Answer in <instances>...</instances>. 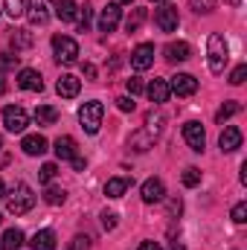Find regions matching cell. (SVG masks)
Listing matches in <instances>:
<instances>
[{
    "label": "cell",
    "instance_id": "cell-1",
    "mask_svg": "<svg viewBox=\"0 0 247 250\" xmlns=\"http://www.w3.org/2000/svg\"><path fill=\"white\" fill-rule=\"evenodd\" d=\"M206 56H209V70H212L215 76L224 73V67H227V62H230V47H227L224 35L212 32V35L206 38Z\"/></svg>",
    "mask_w": 247,
    "mask_h": 250
},
{
    "label": "cell",
    "instance_id": "cell-2",
    "mask_svg": "<svg viewBox=\"0 0 247 250\" xmlns=\"http://www.w3.org/2000/svg\"><path fill=\"white\" fill-rule=\"evenodd\" d=\"M9 212L12 215H26L32 207H35V195H32V189L26 187V184H15V189L9 192Z\"/></svg>",
    "mask_w": 247,
    "mask_h": 250
},
{
    "label": "cell",
    "instance_id": "cell-3",
    "mask_svg": "<svg viewBox=\"0 0 247 250\" xmlns=\"http://www.w3.org/2000/svg\"><path fill=\"white\" fill-rule=\"evenodd\" d=\"M102 117H105V105L102 102H84L79 108V123L87 134H96L99 125H102Z\"/></svg>",
    "mask_w": 247,
    "mask_h": 250
},
{
    "label": "cell",
    "instance_id": "cell-4",
    "mask_svg": "<svg viewBox=\"0 0 247 250\" xmlns=\"http://www.w3.org/2000/svg\"><path fill=\"white\" fill-rule=\"evenodd\" d=\"M53 50H56V59L62 64L79 62V44H76L70 35H53Z\"/></svg>",
    "mask_w": 247,
    "mask_h": 250
},
{
    "label": "cell",
    "instance_id": "cell-5",
    "mask_svg": "<svg viewBox=\"0 0 247 250\" xmlns=\"http://www.w3.org/2000/svg\"><path fill=\"white\" fill-rule=\"evenodd\" d=\"M3 125H6V131L21 134V131H26V125H29V114H26L21 105H6V108H3Z\"/></svg>",
    "mask_w": 247,
    "mask_h": 250
},
{
    "label": "cell",
    "instance_id": "cell-6",
    "mask_svg": "<svg viewBox=\"0 0 247 250\" xmlns=\"http://www.w3.org/2000/svg\"><path fill=\"white\" fill-rule=\"evenodd\" d=\"M154 23L160 26V32H175L181 18H178V6H163L154 12Z\"/></svg>",
    "mask_w": 247,
    "mask_h": 250
},
{
    "label": "cell",
    "instance_id": "cell-7",
    "mask_svg": "<svg viewBox=\"0 0 247 250\" xmlns=\"http://www.w3.org/2000/svg\"><path fill=\"white\" fill-rule=\"evenodd\" d=\"M184 140L189 143V148L192 151H204V146H206V134H204V125L201 123H186L184 125Z\"/></svg>",
    "mask_w": 247,
    "mask_h": 250
},
{
    "label": "cell",
    "instance_id": "cell-8",
    "mask_svg": "<svg viewBox=\"0 0 247 250\" xmlns=\"http://www.w3.org/2000/svg\"><path fill=\"white\" fill-rule=\"evenodd\" d=\"M169 90H172V93H178V96H192V93L198 90V79H195V76H189V73H178V76H172Z\"/></svg>",
    "mask_w": 247,
    "mask_h": 250
},
{
    "label": "cell",
    "instance_id": "cell-9",
    "mask_svg": "<svg viewBox=\"0 0 247 250\" xmlns=\"http://www.w3.org/2000/svg\"><path fill=\"white\" fill-rule=\"evenodd\" d=\"M120 18H123L120 3H108V6L102 9V15H99V29H102V32H114V29L120 26Z\"/></svg>",
    "mask_w": 247,
    "mask_h": 250
},
{
    "label": "cell",
    "instance_id": "cell-10",
    "mask_svg": "<svg viewBox=\"0 0 247 250\" xmlns=\"http://www.w3.org/2000/svg\"><path fill=\"white\" fill-rule=\"evenodd\" d=\"M23 15L29 18V23H32V26H44V23L50 21L47 0H26V12H23Z\"/></svg>",
    "mask_w": 247,
    "mask_h": 250
},
{
    "label": "cell",
    "instance_id": "cell-11",
    "mask_svg": "<svg viewBox=\"0 0 247 250\" xmlns=\"http://www.w3.org/2000/svg\"><path fill=\"white\" fill-rule=\"evenodd\" d=\"M18 87L21 90H44V79H41V73L38 70H29V67H23L21 73H18Z\"/></svg>",
    "mask_w": 247,
    "mask_h": 250
},
{
    "label": "cell",
    "instance_id": "cell-12",
    "mask_svg": "<svg viewBox=\"0 0 247 250\" xmlns=\"http://www.w3.org/2000/svg\"><path fill=\"white\" fill-rule=\"evenodd\" d=\"M218 146H221V151H236V148H242V131L236 128V125H227L224 131H221V137H218Z\"/></svg>",
    "mask_w": 247,
    "mask_h": 250
},
{
    "label": "cell",
    "instance_id": "cell-13",
    "mask_svg": "<svg viewBox=\"0 0 247 250\" xmlns=\"http://www.w3.org/2000/svg\"><path fill=\"white\" fill-rule=\"evenodd\" d=\"M140 195H143L145 204H157V201H163V195H166L163 181H160V178H148V181L143 184V189H140Z\"/></svg>",
    "mask_w": 247,
    "mask_h": 250
},
{
    "label": "cell",
    "instance_id": "cell-14",
    "mask_svg": "<svg viewBox=\"0 0 247 250\" xmlns=\"http://www.w3.org/2000/svg\"><path fill=\"white\" fill-rule=\"evenodd\" d=\"M131 64H134V70H148L154 64V47L151 44H140L131 53Z\"/></svg>",
    "mask_w": 247,
    "mask_h": 250
},
{
    "label": "cell",
    "instance_id": "cell-15",
    "mask_svg": "<svg viewBox=\"0 0 247 250\" xmlns=\"http://www.w3.org/2000/svg\"><path fill=\"white\" fill-rule=\"evenodd\" d=\"M79 90H82V82H79L76 76H70V73H64L62 79L56 82V93H59L62 99H73V96H79Z\"/></svg>",
    "mask_w": 247,
    "mask_h": 250
},
{
    "label": "cell",
    "instance_id": "cell-16",
    "mask_svg": "<svg viewBox=\"0 0 247 250\" xmlns=\"http://www.w3.org/2000/svg\"><path fill=\"white\" fill-rule=\"evenodd\" d=\"M145 93H148V99H151L154 105H163V102L172 96V90H169V82H166V79H151V84L145 87Z\"/></svg>",
    "mask_w": 247,
    "mask_h": 250
},
{
    "label": "cell",
    "instance_id": "cell-17",
    "mask_svg": "<svg viewBox=\"0 0 247 250\" xmlns=\"http://www.w3.org/2000/svg\"><path fill=\"white\" fill-rule=\"evenodd\" d=\"M21 148L26 151V154H44L47 151V137L44 134H26L23 140H21Z\"/></svg>",
    "mask_w": 247,
    "mask_h": 250
},
{
    "label": "cell",
    "instance_id": "cell-18",
    "mask_svg": "<svg viewBox=\"0 0 247 250\" xmlns=\"http://www.w3.org/2000/svg\"><path fill=\"white\" fill-rule=\"evenodd\" d=\"M53 146H56V157H59V160H73V157H79V154H76V140L67 137V134L59 137Z\"/></svg>",
    "mask_w": 247,
    "mask_h": 250
},
{
    "label": "cell",
    "instance_id": "cell-19",
    "mask_svg": "<svg viewBox=\"0 0 247 250\" xmlns=\"http://www.w3.org/2000/svg\"><path fill=\"white\" fill-rule=\"evenodd\" d=\"M29 248L32 250H56V233L53 230H38L29 239Z\"/></svg>",
    "mask_w": 247,
    "mask_h": 250
},
{
    "label": "cell",
    "instance_id": "cell-20",
    "mask_svg": "<svg viewBox=\"0 0 247 250\" xmlns=\"http://www.w3.org/2000/svg\"><path fill=\"white\" fill-rule=\"evenodd\" d=\"M189 53H192V50H189V44H186V41H172V44L166 47V59H169L172 64H175V62H186V59H189Z\"/></svg>",
    "mask_w": 247,
    "mask_h": 250
},
{
    "label": "cell",
    "instance_id": "cell-21",
    "mask_svg": "<svg viewBox=\"0 0 247 250\" xmlns=\"http://www.w3.org/2000/svg\"><path fill=\"white\" fill-rule=\"evenodd\" d=\"M0 248H3V250H18V248H23V233H21L18 227H9V230L3 233V239H0Z\"/></svg>",
    "mask_w": 247,
    "mask_h": 250
},
{
    "label": "cell",
    "instance_id": "cell-22",
    "mask_svg": "<svg viewBox=\"0 0 247 250\" xmlns=\"http://www.w3.org/2000/svg\"><path fill=\"white\" fill-rule=\"evenodd\" d=\"M128 189H131V181H128V178H111V181L105 184V195H108V198H123Z\"/></svg>",
    "mask_w": 247,
    "mask_h": 250
},
{
    "label": "cell",
    "instance_id": "cell-23",
    "mask_svg": "<svg viewBox=\"0 0 247 250\" xmlns=\"http://www.w3.org/2000/svg\"><path fill=\"white\" fill-rule=\"evenodd\" d=\"M56 15H59V21H64V23H73V21L79 18V6H76L73 0H62V3L56 6Z\"/></svg>",
    "mask_w": 247,
    "mask_h": 250
},
{
    "label": "cell",
    "instance_id": "cell-24",
    "mask_svg": "<svg viewBox=\"0 0 247 250\" xmlns=\"http://www.w3.org/2000/svg\"><path fill=\"white\" fill-rule=\"evenodd\" d=\"M59 120V111L53 108V105H41V108H35V123L38 125H53Z\"/></svg>",
    "mask_w": 247,
    "mask_h": 250
},
{
    "label": "cell",
    "instance_id": "cell-25",
    "mask_svg": "<svg viewBox=\"0 0 247 250\" xmlns=\"http://www.w3.org/2000/svg\"><path fill=\"white\" fill-rule=\"evenodd\" d=\"M148 18V12L145 9H134L131 15H128V21H125V32H137L140 26H143V21Z\"/></svg>",
    "mask_w": 247,
    "mask_h": 250
},
{
    "label": "cell",
    "instance_id": "cell-26",
    "mask_svg": "<svg viewBox=\"0 0 247 250\" xmlns=\"http://www.w3.org/2000/svg\"><path fill=\"white\" fill-rule=\"evenodd\" d=\"M12 47H15V50L32 47V32H29V29H15V32H12Z\"/></svg>",
    "mask_w": 247,
    "mask_h": 250
},
{
    "label": "cell",
    "instance_id": "cell-27",
    "mask_svg": "<svg viewBox=\"0 0 247 250\" xmlns=\"http://www.w3.org/2000/svg\"><path fill=\"white\" fill-rule=\"evenodd\" d=\"M151 143H154V137H151L148 131H137V134L131 137V146H134L137 151H148V148H151Z\"/></svg>",
    "mask_w": 247,
    "mask_h": 250
},
{
    "label": "cell",
    "instance_id": "cell-28",
    "mask_svg": "<svg viewBox=\"0 0 247 250\" xmlns=\"http://www.w3.org/2000/svg\"><path fill=\"white\" fill-rule=\"evenodd\" d=\"M3 6H6L3 12H6L9 18H23V12H26V0H6Z\"/></svg>",
    "mask_w": 247,
    "mask_h": 250
},
{
    "label": "cell",
    "instance_id": "cell-29",
    "mask_svg": "<svg viewBox=\"0 0 247 250\" xmlns=\"http://www.w3.org/2000/svg\"><path fill=\"white\" fill-rule=\"evenodd\" d=\"M239 111H242V105H239V102H224V105L218 108L215 120H218V123H224V120H230V117H233V114H239Z\"/></svg>",
    "mask_w": 247,
    "mask_h": 250
},
{
    "label": "cell",
    "instance_id": "cell-30",
    "mask_svg": "<svg viewBox=\"0 0 247 250\" xmlns=\"http://www.w3.org/2000/svg\"><path fill=\"white\" fill-rule=\"evenodd\" d=\"M64 189H59V187H50L47 192H44V201L50 204V207H59V204H64Z\"/></svg>",
    "mask_w": 247,
    "mask_h": 250
},
{
    "label": "cell",
    "instance_id": "cell-31",
    "mask_svg": "<svg viewBox=\"0 0 247 250\" xmlns=\"http://www.w3.org/2000/svg\"><path fill=\"white\" fill-rule=\"evenodd\" d=\"M160 128H163V117H160V114H157V117H154V114H148V117H145V131H148L151 137H157V134H160Z\"/></svg>",
    "mask_w": 247,
    "mask_h": 250
},
{
    "label": "cell",
    "instance_id": "cell-32",
    "mask_svg": "<svg viewBox=\"0 0 247 250\" xmlns=\"http://www.w3.org/2000/svg\"><path fill=\"white\" fill-rule=\"evenodd\" d=\"M56 172H59V166H56V163H44V166H41V172H38V181H41V184H50V181L56 178Z\"/></svg>",
    "mask_w": 247,
    "mask_h": 250
},
{
    "label": "cell",
    "instance_id": "cell-33",
    "mask_svg": "<svg viewBox=\"0 0 247 250\" xmlns=\"http://www.w3.org/2000/svg\"><path fill=\"white\" fill-rule=\"evenodd\" d=\"M181 181H184V187H198L201 184V172L195 166H189V169H184V178Z\"/></svg>",
    "mask_w": 247,
    "mask_h": 250
},
{
    "label": "cell",
    "instance_id": "cell-34",
    "mask_svg": "<svg viewBox=\"0 0 247 250\" xmlns=\"http://www.w3.org/2000/svg\"><path fill=\"white\" fill-rule=\"evenodd\" d=\"M189 6H192L198 15H201V12H204V15H209V12L215 9V0H189Z\"/></svg>",
    "mask_w": 247,
    "mask_h": 250
},
{
    "label": "cell",
    "instance_id": "cell-35",
    "mask_svg": "<svg viewBox=\"0 0 247 250\" xmlns=\"http://www.w3.org/2000/svg\"><path fill=\"white\" fill-rule=\"evenodd\" d=\"M90 18H93V12H90V6H79V18H76V21H79V26H82V32H84V29L90 26Z\"/></svg>",
    "mask_w": 247,
    "mask_h": 250
},
{
    "label": "cell",
    "instance_id": "cell-36",
    "mask_svg": "<svg viewBox=\"0 0 247 250\" xmlns=\"http://www.w3.org/2000/svg\"><path fill=\"white\" fill-rule=\"evenodd\" d=\"M233 221H236V224H245L247 221V204L245 201H239V204L233 207Z\"/></svg>",
    "mask_w": 247,
    "mask_h": 250
},
{
    "label": "cell",
    "instance_id": "cell-37",
    "mask_svg": "<svg viewBox=\"0 0 247 250\" xmlns=\"http://www.w3.org/2000/svg\"><path fill=\"white\" fill-rule=\"evenodd\" d=\"M67 250H90V239H87V236H76Z\"/></svg>",
    "mask_w": 247,
    "mask_h": 250
},
{
    "label": "cell",
    "instance_id": "cell-38",
    "mask_svg": "<svg viewBox=\"0 0 247 250\" xmlns=\"http://www.w3.org/2000/svg\"><path fill=\"white\" fill-rule=\"evenodd\" d=\"M125 87H128V93H131V96H137V93H143V82H140L137 76H131V79L125 82Z\"/></svg>",
    "mask_w": 247,
    "mask_h": 250
},
{
    "label": "cell",
    "instance_id": "cell-39",
    "mask_svg": "<svg viewBox=\"0 0 247 250\" xmlns=\"http://www.w3.org/2000/svg\"><path fill=\"white\" fill-rule=\"evenodd\" d=\"M245 76H247V67H245V64H239V67L233 70V76H230V84H242V82H245Z\"/></svg>",
    "mask_w": 247,
    "mask_h": 250
},
{
    "label": "cell",
    "instance_id": "cell-40",
    "mask_svg": "<svg viewBox=\"0 0 247 250\" xmlns=\"http://www.w3.org/2000/svg\"><path fill=\"white\" fill-rule=\"evenodd\" d=\"M117 108L125 111V114H128V111H134V99H131V96H120V99H117Z\"/></svg>",
    "mask_w": 247,
    "mask_h": 250
},
{
    "label": "cell",
    "instance_id": "cell-41",
    "mask_svg": "<svg viewBox=\"0 0 247 250\" xmlns=\"http://www.w3.org/2000/svg\"><path fill=\"white\" fill-rule=\"evenodd\" d=\"M102 227H105V230H114V227H117V215H114V212H105V215H102Z\"/></svg>",
    "mask_w": 247,
    "mask_h": 250
},
{
    "label": "cell",
    "instance_id": "cell-42",
    "mask_svg": "<svg viewBox=\"0 0 247 250\" xmlns=\"http://www.w3.org/2000/svg\"><path fill=\"white\" fill-rule=\"evenodd\" d=\"M181 209H184L181 198H172V201H169V212H181Z\"/></svg>",
    "mask_w": 247,
    "mask_h": 250
},
{
    "label": "cell",
    "instance_id": "cell-43",
    "mask_svg": "<svg viewBox=\"0 0 247 250\" xmlns=\"http://www.w3.org/2000/svg\"><path fill=\"white\" fill-rule=\"evenodd\" d=\"M137 250H163V248H160L157 242H143V245H140Z\"/></svg>",
    "mask_w": 247,
    "mask_h": 250
},
{
    "label": "cell",
    "instance_id": "cell-44",
    "mask_svg": "<svg viewBox=\"0 0 247 250\" xmlns=\"http://www.w3.org/2000/svg\"><path fill=\"white\" fill-rule=\"evenodd\" d=\"M84 76L93 79V76H96V67H93V64H84Z\"/></svg>",
    "mask_w": 247,
    "mask_h": 250
},
{
    "label": "cell",
    "instance_id": "cell-45",
    "mask_svg": "<svg viewBox=\"0 0 247 250\" xmlns=\"http://www.w3.org/2000/svg\"><path fill=\"white\" fill-rule=\"evenodd\" d=\"M73 166H76V172H84V160L82 157H73Z\"/></svg>",
    "mask_w": 247,
    "mask_h": 250
},
{
    "label": "cell",
    "instance_id": "cell-46",
    "mask_svg": "<svg viewBox=\"0 0 247 250\" xmlns=\"http://www.w3.org/2000/svg\"><path fill=\"white\" fill-rule=\"evenodd\" d=\"M3 90H6V73L0 70V93H3Z\"/></svg>",
    "mask_w": 247,
    "mask_h": 250
},
{
    "label": "cell",
    "instance_id": "cell-47",
    "mask_svg": "<svg viewBox=\"0 0 247 250\" xmlns=\"http://www.w3.org/2000/svg\"><path fill=\"white\" fill-rule=\"evenodd\" d=\"M3 198H6V184L0 181V201H3Z\"/></svg>",
    "mask_w": 247,
    "mask_h": 250
},
{
    "label": "cell",
    "instance_id": "cell-48",
    "mask_svg": "<svg viewBox=\"0 0 247 250\" xmlns=\"http://www.w3.org/2000/svg\"><path fill=\"white\" fill-rule=\"evenodd\" d=\"M227 6H242V0H224Z\"/></svg>",
    "mask_w": 247,
    "mask_h": 250
},
{
    "label": "cell",
    "instance_id": "cell-49",
    "mask_svg": "<svg viewBox=\"0 0 247 250\" xmlns=\"http://www.w3.org/2000/svg\"><path fill=\"white\" fill-rule=\"evenodd\" d=\"M172 250H186L184 245H172Z\"/></svg>",
    "mask_w": 247,
    "mask_h": 250
},
{
    "label": "cell",
    "instance_id": "cell-50",
    "mask_svg": "<svg viewBox=\"0 0 247 250\" xmlns=\"http://www.w3.org/2000/svg\"><path fill=\"white\" fill-rule=\"evenodd\" d=\"M120 3H134V0H120Z\"/></svg>",
    "mask_w": 247,
    "mask_h": 250
},
{
    "label": "cell",
    "instance_id": "cell-51",
    "mask_svg": "<svg viewBox=\"0 0 247 250\" xmlns=\"http://www.w3.org/2000/svg\"><path fill=\"white\" fill-rule=\"evenodd\" d=\"M53 3H56V6H59V3H62V0H53Z\"/></svg>",
    "mask_w": 247,
    "mask_h": 250
},
{
    "label": "cell",
    "instance_id": "cell-52",
    "mask_svg": "<svg viewBox=\"0 0 247 250\" xmlns=\"http://www.w3.org/2000/svg\"><path fill=\"white\" fill-rule=\"evenodd\" d=\"M154 3H166V0H154Z\"/></svg>",
    "mask_w": 247,
    "mask_h": 250
},
{
    "label": "cell",
    "instance_id": "cell-53",
    "mask_svg": "<svg viewBox=\"0 0 247 250\" xmlns=\"http://www.w3.org/2000/svg\"><path fill=\"white\" fill-rule=\"evenodd\" d=\"M0 146H3V137H0Z\"/></svg>",
    "mask_w": 247,
    "mask_h": 250
},
{
    "label": "cell",
    "instance_id": "cell-54",
    "mask_svg": "<svg viewBox=\"0 0 247 250\" xmlns=\"http://www.w3.org/2000/svg\"><path fill=\"white\" fill-rule=\"evenodd\" d=\"M0 221H3V218H0Z\"/></svg>",
    "mask_w": 247,
    "mask_h": 250
}]
</instances>
